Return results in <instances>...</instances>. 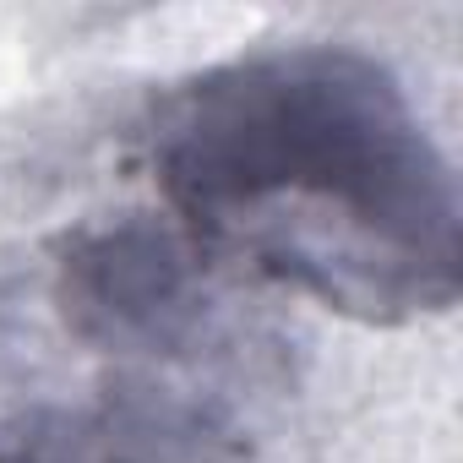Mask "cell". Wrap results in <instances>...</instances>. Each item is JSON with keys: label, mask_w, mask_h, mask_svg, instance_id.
<instances>
[{"label": "cell", "mask_w": 463, "mask_h": 463, "mask_svg": "<svg viewBox=\"0 0 463 463\" xmlns=\"http://www.w3.org/2000/svg\"><path fill=\"white\" fill-rule=\"evenodd\" d=\"M147 164L164 218L241 284L365 327L458 300L452 164L365 50L279 44L169 82L147 115Z\"/></svg>", "instance_id": "1"}, {"label": "cell", "mask_w": 463, "mask_h": 463, "mask_svg": "<svg viewBox=\"0 0 463 463\" xmlns=\"http://www.w3.org/2000/svg\"><path fill=\"white\" fill-rule=\"evenodd\" d=\"M251 398L229 382L104 360V376L71 398L0 403V463H235Z\"/></svg>", "instance_id": "2"}]
</instances>
